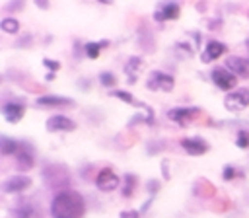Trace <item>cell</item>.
<instances>
[{"label":"cell","mask_w":249,"mask_h":218,"mask_svg":"<svg viewBox=\"0 0 249 218\" xmlns=\"http://www.w3.org/2000/svg\"><path fill=\"white\" fill-rule=\"evenodd\" d=\"M84 199L76 191H62L53 199L51 214L54 218H82L84 216Z\"/></svg>","instance_id":"obj_1"},{"label":"cell","mask_w":249,"mask_h":218,"mask_svg":"<svg viewBox=\"0 0 249 218\" xmlns=\"http://www.w3.org/2000/svg\"><path fill=\"white\" fill-rule=\"evenodd\" d=\"M224 105L230 111H243L249 105V90L241 88V90H237L233 93H228L226 99H224Z\"/></svg>","instance_id":"obj_2"},{"label":"cell","mask_w":249,"mask_h":218,"mask_svg":"<svg viewBox=\"0 0 249 218\" xmlns=\"http://www.w3.org/2000/svg\"><path fill=\"white\" fill-rule=\"evenodd\" d=\"M146 84H148L150 90H158V91H171L173 86H175L173 78L165 72H152Z\"/></svg>","instance_id":"obj_3"},{"label":"cell","mask_w":249,"mask_h":218,"mask_svg":"<svg viewBox=\"0 0 249 218\" xmlns=\"http://www.w3.org/2000/svg\"><path fill=\"white\" fill-rule=\"evenodd\" d=\"M196 115H198V109H196V107H179V109H171V111H167V117H169L171 121L179 123L181 127L189 125Z\"/></svg>","instance_id":"obj_4"},{"label":"cell","mask_w":249,"mask_h":218,"mask_svg":"<svg viewBox=\"0 0 249 218\" xmlns=\"http://www.w3.org/2000/svg\"><path fill=\"white\" fill-rule=\"evenodd\" d=\"M212 82H214L220 90H231L237 80H235V76H233L230 70H226V68H216V70H212Z\"/></svg>","instance_id":"obj_5"},{"label":"cell","mask_w":249,"mask_h":218,"mask_svg":"<svg viewBox=\"0 0 249 218\" xmlns=\"http://www.w3.org/2000/svg\"><path fill=\"white\" fill-rule=\"evenodd\" d=\"M47 130L49 132H58V130H66V132H70V130H74L76 128V123L72 121V119H68V117H62V115H53L49 121H47Z\"/></svg>","instance_id":"obj_6"},{"label":"cell","mask_w":249,"mask_h":218,"mask_svg":"<svg viewBox=\"0 0 249 218\" xmlns=\"http://www.w3.org/2000/svg\"><path fill=\"white\" fill-rule=\"evenodd\" d=\"M95 185L101 189V191H113L119 187V177L111 171V169H101L95 177Z\"/></svg>","instance_id":"obj_7"},{"label":"cell","mask_w":249,"mask_h":218,"mask_svg":"<svg viewBox=\"0 0 249 218\" xmlns=\"http://www.w3.org/2000/svg\"><path fill=\"white\" fill-rule=\"evenodd\" d=\"M31 185V179L27 177V175H14V177H10V179H6L4 181V191L6 193H21V191H25L27 187Z\"/></svg>","instance_id":"obj_8"},{"label":"cell","mask_w":249,"mask_h":218,"mask_svg":"<svg viewBox=\"0 0 249 218\" xmlns=\"http://www.w3.org/2000/svg\"><path fill=\"white\" fill-rule=\"evenodd\" d=\"M154 18H156L158 21L177 19V18H179V4H177V2H165V4H161V6L156 10Z\"/></svg>","instance_id":"obj_9"},{"label":"cell","mask_w":249,"mask_h":218,"mask_svg":"<svg viewBox=\"0 0 249 218\" xmlns=\"http://www.w3.org/2000/svg\"><path fill=\"white\" fill-rule=\"evenodd\" d=\"M23 113H25V107L19 101H10V103H6L2 107V115H4V119L8 123H18L23 117Z\"/></svg>","instance_id":"obj_10"},{"label":"cell","mask_w":249,"mask_h":218,"mask_svg":"<svg viewBox=\"0 0 249 218\" xmlns=\"http://www.w3.org/2000/svg\"><path fill=\"white\" fill-rule=\"evenodd\" d=\"M226 66L231 74L241 76V78H249V60L239 58V56H230L226 60Z\"/></svg>","instance_id":"obj_11"},{"label":"cell","mask_w":249,"mask_h":218,"mask_svg":"<svg viewBox=\"0 0 249 218\" xmlns=\"http://www.w3.org/2000/svg\"><path fill=\"white\" fill-rule=\"evenodd\" d=\"M226 53V45L224 43H220V41H210L206 47H204V51H202V62H212V60H216L218 56H222Z\"/></svg>","instance_id":"obj_12"},{"label":"cell","mask_w":249,"mask_h":218,"mask_svg":"<svg viewBox=\"0 0 249 218\" xmlns=\"http://www.w3.org/2000/svg\"><path fill=\"white\" fill-rule=\"evenodd\" d=\"M181 146L187 150V154L191 156H200L208 150V144L202 140V138H183L181 140Z\"/></svg>","instance_id":"obj_13"},{"label":"cell","mask_w":249,"mask_h":218,"mask_svg":"<svg viewBox=\"0 0 249 218\" xmlns=\"http://www.w3.org/2000/svg\"><path fill=\"white\" fill-rule=\"evenodd\" d=\"M74 101L70 97H56V95H43L37 99V105L43 107H60V105H72Z\"/></svg>","instance_id":"obj_14"},{"label":"cell","mask_w":249,"mask_h":218,"mask_svg":"<svg viewBox=\"0 0 249 218\" xmlns=\"http://www.w3.org/2000/svg\"><path fill=\"white\" fill-rule=\"evenodd\" d=\"M16 160H18V164H19L21 169H29L33 165V154H31V150H29L27 144H21V148L16 154Z\"/></svg>","instance_id":"obj_15"},{"label":"cell","mask_w":249,"mask_h":218,"mask_svg":"<svg viewBox=\"0 0 249 218\" xmlns=\"http://www.w3.org/2000/svg\"><path fill=\"white\" fill-rule=\"evenodd\" d=\"M144 66V62H142V58H138V56H132L128 62H126V66H124V72L128 74V82H136V74H138V70Z\"/></svg>","instance_id":"obj_16"},{"label":"cell","mask_w":249,"mask_h":218,"mask_svg":"<svg viewBox=\"0 0 249 218\" xmlns=\"http://www.w3.org/2000/svg\"><path fill=\"white\" fill-rule=\"evenodd\" d=\"M0 148H2V154L10 156V154H18V150L21 148V144H18L16 140H10L8 136H2L0 138Z\"/></svg>","instance_id":"obj_17"},{"label":"cell","mask_w":249,"mask_h":218,"mask_svg":"<svg viewBox=\"0 0 249 218\" xmlns=\"http://www.w3.org/2000/svg\"><path fill=\"white\" fill-rule=\"evenodd\" d=\"M101 47H107V41H101V43H88V45H86V54H88L89 58H97Z\"/></svg>","instance_id":"obj_18"},{"label":"cell","mask_w":249,"mask_h":218,"mask_svg":"<svg viewBox=\"0 0 249 218\" xmlns=\"http://www.w3.org/2000/svg\"><path fill=\"white\" fill-rule=\"evenodd\" d=\"M0 27H2L6 33H18V29H19V23H18L14 18H6V19H2Z\"/></svg>","instance_id":"obj_19"},{"label":"cell","mask_w":249,"mask_h":218,"mask_svg":"<svg viewBox=\"0 0 249 218\" xmlns=\"http://www.w3.org/2000/svg\"><path fill=\"white\" fill-rule=\"evenodd\" d=\"M235 144L239 148H247L249 146V132L247 130H239L237 132V138H235Z\"/></svg>","instance_id":"obj_20"},{"label":"cell","mask_w":249,"mask_h":218,"mask_svg":"<svg viewBox=\"0 0 249 218\" xmlns=\"http://www.w3.org/2000/svg\"><path fill=\"white\" fill-rule=\"evenodd\" d=\"M111 95H115V97H119V99L126 101V103H136V101H134V97H132L128 91H121V90H115V91H111Z\"/></svg>","instance_id":"obj_21"},{"label":"cell","mask_w":249,"mask_h":218,"mask_svg":"<svg viewBox=\"0 0 249 218\" xmlns=\"http://www.w3.org/2000/svg\"><path fill=\"white\" fill-rule=\"evenodd\" d=\"M33 214V208L29 206V204H25V206H19V208H16V218H29Z\"/></svg>","instance_id":"obj_22"},{"label":"cell","mask_w":249,"mask_h":218,"mask_svg":"<svg viewBox=\"0 0 249 218\" xmlns=\"http://www.w3.org/2000/svg\"><path fill=\"white\" fill-rule=\"evenodd\" d=\"M99 80H101V84H103L105 88H109V86H115V82H117V80H115V76H113L111 72H103V74L99 76Z\"/></svg>","instance_id":"obj_23"},{"label":"cell","mask_w":249,"mask_h":218,"mask_svg":"<svg viewBox=\"0 0 249 218\" xmlns=\"http://www.w3.org/2000/svg\"><path fill=\"white\" fill-rule=\"evenodd\" d=\"M124 179H126V189L123 191V195H124V197H130V195H132V189H134V181H136V179H134V175H126Z\"/></svg>","instance_id":"obj_24"},{"label":"cell","mask_w":249,"mask_h":218,"mask_svg":"<svg viewBox=\"0 0 249 218\" xmlns=\"http://www.w3.org/2000/svg\"><path fill=\"white\" fill-rule=\"evenodd\" d=\"M43 64H45V68H51V70H58V62H54V60H51V58H45L43 60Z\"/></svg>","instance_id":"obj_25"},{"label":"cell","mask_w":249,"mask_h":218,"mask_svg":"<svg viewBox=\"0 0 249 218\" xmlns=\"http://www.w3.org/2000/svg\"><path fill=\"white\" fill-rule=\"evenodd\" d=\"M233 175H235L233 167H231V165H226V167H224V179H231Z\"/></svg>","instance_id":"obj_26"},{"label":"cell","mask_w":249,"mask_h":218,"mask_svg":"<svg viewBox=\"0 0 249 218\" xmlns=\"http://www.w3.org/2000/svg\"><path fill=\"white\" fill-rule=\"evenodd\" d=\"M121 218H138V212H134V210H130V212H123Z\"/></svg>","instance_id":"obj_27"},{"label":"cell","mask_w":249,"mask_h":218,"mask_svg":"<svg viewBox=\"0 0 249 218\" xmlns=\"http://www.w3.org/2000/svg\"><path fill=\"white\" fill-rule=\"evenodd\" d=\"M247 47H249V43H247Z\"/></svg>","instance_id":"obj_28"}]
</instances>
